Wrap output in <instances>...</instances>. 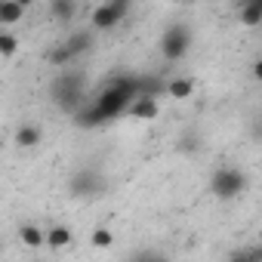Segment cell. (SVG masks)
Returning a JSON list of instances; mask_svg holds the SVG:
<instances>
[{"instance_id": "6da1fadb", "label": "cell", "mask_w": 262, "mask_h": 262, "mask_svg": "<svg viewBox=\"0 0 262 262\" xmlns=\"http://www.w3.org/2000/svg\"><path fill=\"white\" fill-rule=\"evenodd\" d=\"M136 99V74H126V71H117L114 77L105 80V86L99 90V96L93 99V108L99 111V117L108 123L120 114H126L129 102Z\"/></svg>"}, {"instance_id": "7a4b0ae2", "label": "cell", "mask_w": 262, "mask_h": 262, "mask_svg": "<svg viewBox=\"0 0 262 262\" xmlns=\"http://www.w3.org/2000/svg\"><path fill=\"white\" fill-rule=\"evenodd\" d=\"M50 96H53V105L62 114H71L74 117L86 105V77H83V71H62L53 80Z\"/></svg>"}, {"instance_id": "3957f363", "label": "cell", "mask_w": 262, "mask_h": 262, "mask_svg": "<svg viewBox=\"0 0 262 262\" xmlns=\"http://www.w3.org/2000/svg\"><path fill=\"white\" fill-rule=\"evenodd\" d=\"M210 191L219 201H234L247 191V173L241 167H219L210 176Z\"/></svg>"}, {"instance_id": "277c9868", "label": "cell", "mask_w": 262, "mask_h": 262, "mask_svg": "<svg viewBox=\"0 0 262 262\" xmlns=\"http://www.w3.org/2000/svg\"><path fill=\"white\" fill-rule=\"evenodd\" d=\"M188 50H191V28L182 25V22L170 25V28L164 31V37H161V53H164V59H167V62H179V59L188 56Z\"/></svg>"}, {"instance_id": "5b68a950", "label": "cell", "mask_w": 262, "mask_h": 262, "mask_svg": "<svg viewBox=\"0 0 262 262\" xmlns=\"http://www.w3.org/2000/svg\"><path fill=\"white\" fill-rule=\"evenodd\" d=\"M129 13V0H108V4H99L90 16V31H111L114 25H120V19Z\"/></svg>"}, {"instance_id": "8992f818", "label": "cell", "mask_w": 262, "mask_h": 262, "mask_svg": "<svg viewBox=\"0 0 262 262\" xmlns=\"http://www.w3.org/2000/svg\"><path fill=\"white\" fill-rule=\"evenodd\" d=\"M105 185H108L105 176H102L99 170H90V167L71 173V179H68V191H71L74 198H99V194L105 191Z\"/></svg>"}, {"instance_id": "52a82bcc", "label": "cell", "mask_w": 262, "mask_h": 262, "mask_svg": "<svg viewBox=\"0 0 262 262\" xmlns=\"http://www.w3.org/2000/svg\"><path fill=\"white\" fill-rule=\"evenodd\" d=\"M93 43H96V34H93L90 28L74 31V34H68V37H65V50L71 53V59H80L83 53H90V50H93Z\"/></svg>"}, {"instance_id": "ba28073f", "label": "cell", "mask_w": 262, "mask_h": 262, "mask_svg": "<svg viewBox=\"0 0 262 262\" xmlns=\"http://www.w3.org/2000/svg\"><path fill=\"white\" fill-rule=\"evenodd\" d=\"M158 111H161L158 99H145V96H136L133 102H129V108H126V114H133V117H139V120H155Z\"/></svg>"}, {"instance_id": "9c48e42d", "label": "cell", "mask_w": 262, "mask_h": 262, "mask_svg": "<svg viewBox=\"0 0 262 262\" xmlns=\"http://www.w3.org/2000/svg\"><path fill=\"white\" fill-rule=\"evenodd\" d=\"M28 10V0H0V25H16Z\"/></svg>"}, {"instance_id": "30bf717a", "label": "cell", "mask_w": 262, "mask_h": 262, "mask_svg": "<svg viewBox=\"0 0 262 262\" xmlns=\"http://www.w3.org/2000/svg\"><path fill=\"white\" fill-rule=\"evenodd\" d=\"M40 142H43V129L37 123H22L16 129V145L19 148H37Z\"/></svg>"}, {"instance_id": "8fae6325", "label": "cell", "mask_w": 262, "mask_h": 262, "mask_svg": "<svg viewBox=\"0 0 262 262\" xmlns=\"http://www.w3.org/2000/svg\"><path fill=\"white\" fill-rule=\"evenodd\" d=\"M47 237H43V247H50V250H65V247H71V241H74V234H71V228H65V225H53L50 231H43Z\"/></svg>"}, {"instance_id": "7c38bea8", "label": "cell", "mask_w": 262, "mask_h": 262, "mask_svg": "<svg viewBox=\"0 0 262 262\" xmlns=\"http://www.w3.org/2000/svg\"><path fill=\"white\" fill-rule=\"evenodd\" d=\"M50 13H53L56 22L68 25L77 16V0H50Z\"/></svg>"}, {"instance_id": "4fadbf2b", "label": "cell", "mask_w": 262, "mask_h": 262, "mask_svg": "<svg viewBox=\"0 0 262 262\" xmlns=\"http://www.w3.org/2000/svg\"><path fill=\"white\" fill-rule=\"evenodd\" d=\"M164 93L170 99H188L194 93V80L191 77H173V80H167V90Z\"/></svg>"}, {"instance_id": "5bb4252c", "label": "cell", "mask_w": 262, "mask_h": 262, "mask_svg": "<svg viewBox=\"0 0 262 262\" xmlns=\"http://www.w3.org/2000/svg\"><path fill=\"white\" fill-rule=\"evenodd\" d=\"M19 237H22V244L25 247H31V250H37V247H43V228L40 225H31V222H25V225H19Z\"/></svg>"}, {"instance_id": "9a60e30c", "label": "cell", "mask_w": 262, "mask_h": 262, "mask_svg": "<svg viewBox=\"0 0 262 262\" xmlns=\"http://www.w3.org/2000/svg\"><path fill=\"white\" fill-rule=\"evenodd\" d=\"M237 19L244 25H259L262 22V0H250V4L237 7Z\"/></svg>"}, {"instance_id": "2e32d148", "label": "cell", "mask_w": 262, "mask_h": 262, "mask_svg": "<svg viewBox=\"0 0 262 262\" xmlns=\"http://www.w3.org/2000/svg\"><path fill=\"white\" fill-rule=\"evenodd\" d=\"M47 59H50V65H56V68H65V65H71V62H74V59H71V53L65 50V43H59V47H53Z\"/></svg>"}, {"instance_id": "e0dca14e", "label": "cell", "mask_w": 262, "mask_h": 262, "mask_svg": "<svg viewBox=\"0 0 262 262\" xmlns=\"http://www.w3.org/2000/svg\"><path fill=\"white\" fill-rule=\"evenodd\" d=\"M16 50H19V40H16V34H10V31H0V56H4V59H10V56H16Z\"/></svg>"}, {"instance_id": "ac0fdd59", "label": "cell", "mask_w": 262, "mask_h": 262, "mask_svg": "<svg viewBox=\"0 0 262 262\" xmlns=\"http://www.w3.org/2000/svg\"><path fill=\"white\" fill-rule=\"evenodd\" d=\"M228 262H262V250L259 247H250V250H234L228 256Z\"/></svg>"}, {"instance_id": "d6986e66", "label": "cell", "mask_w": 262, "mask_h": 262, "mask_svg": "<svg viewBox=\"0 0 262 262\" xmlns=\"http://www.w3.org/2000/svg\"><path fill=\"white\" fill-rule=\"evenodd\" d=\"M90 244H93L96 250H108V247L114 244V234H111L108 228H96V231H93V237H90Z\"/></svg>"}, {"instance_id": "ffe728a7", "label": "cell", "mask_w": 262, "mask_h": 262, "mask_svg": "<svg viewBox=\"0 0 262 262\" xmlns=\"http://www.w3.org/2000/svg\"><path fill=\"white\" fill-rule=\"evenodd\" d=\"M155 250H139V253H133V259H129V262H155Z\"/></svg>"}, {"instance_id": "44dd1931", "label": "cell", "mask_w": 262, "mask_h": 262, "mask_svg": "<svg viewBox=\"0 0 262 262\" xmlns=\"http://www.w3.org/2000/svg\"><path fill=\"white\" fill-rule=\"evenodd\" d=\"M179 148H182V151H198V136H182Z\"/></svg>"}, {"instance_id": "7402d4cb", "label": "cell", "mask_w": 262, "mask_h": 262, "mask_svg": "<svg viewBox=\"0 0 262 262\" xmlns=\"http://www.w3.org/2000/svg\"><path fill=\"white\" fill-rule=\"evenodd\" d=\"M155 262H170V259L167 256H155Z\"/></svg>"}]
</instances>
